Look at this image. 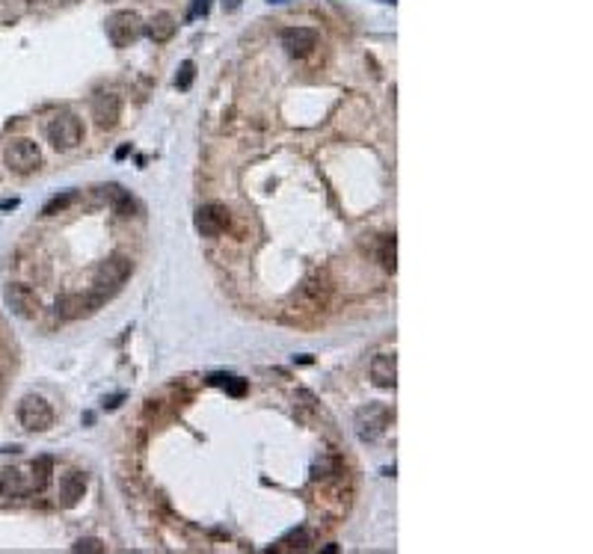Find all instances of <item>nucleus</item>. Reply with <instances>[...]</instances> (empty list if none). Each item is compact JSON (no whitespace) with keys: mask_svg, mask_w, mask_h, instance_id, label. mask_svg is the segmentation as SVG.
<instances>
[{"mask_svg":"<svg viewBox=\"0 0 593 554\" xmlns=\"http://www.w3.org/2000/svg\"><path fill=\"white\" fill-rule=\"evenodd\" d=\"M107 300L104 296H98L95 291H89V294H68V296H63V300H57V314L63 320H77V318H83V314H92L95 309H101Z\"/></svg>","mask_w":593,"mask_h":554,"instance_id":"nucleus-7","label":"nucleus"},{"mask_svg":"<svg viewBox=\"0 0 593 554\" xmlns=\"http://www.w3.org/2000/svg\"><path fill=\"white\" fill-rule=\"evenodd\" d=\"M3 296H6V305L18 314V318L33 320L39 314V296L33 294V288H27V285H6Z\"/></svg>","mask_w":593,"mask_h":554,"instance_id":"nucleus-9","label":"nucleus"},{"mask_svg":"<svg viewBox=\"0 0 593 554\" xmlns=\"http://www.w3.org/2000/svg\"><path fill=\"white\" fill-rule=\"evenodd\" d=\"M223 385H225V391H229L232 398H241V394L246 391V382H243V380H237V377H225V382H223Z\"/></svg>","mask_w":593,"mask_h":554,"instance_id":"nucleus-24","label":"nucleus"},{"mask_svg":"<svg viewBox=\"0 0 593 554\" xmlns=\"http://www.w3.org/2000/svg\"><path fill=\"white\" fill-rule=\"evenodd\" d=\"M285 542H296L294 548H300V551H303V548H309L312 537H309V533H305V531H294V533H288V537H285Z\"/></svg>","mask_w":593,"mask_h":554,"instance_id":"nucleus-25","label":"nucleus"},{"mask_svg":"<svg viewBox=\"0 0 593 554\" xmlns=\"http://www.w3.org/2000/svg\"><path fill=\"white\" fill-rule=\"evenodd\" d=\"M104 196H107V202H110V207H113L119 216H131V214H134V199H131V193L122 190L119 184H110V187H107Z\"/></svg>","mask_w":593,"mask_h":554,"instance_id":"nucleus-17","label":"nucleus"},{"mask_svg":"<svg viewBox=\"0 0 593 554\" xmlns=\"http://www.w3.org/2000/svg\"><path fill=\"white\" fill-rule=\"evenodd\" d=\"M326 296H330V285H326L323 279H312L305 282L300 288V300L305 309H321V305L326 302Z\"/></svg>","mask_w":593,"mask_h":554,"instance_id":"nucleus-16","label":"nucleus"},{"mask_svg":"<svg viewBox=\"0 0 593 554\" xmlns=\"http://www.w3.org/2000/svg\"><path fill=\"white\" fill-rule=\"evenodd\" d=\"M145 36L152 39L154 45H163V42H170V39L175 36V30H178V24H175V18L170 15V12H157L152 21H148L145 27Z\"/></svg>","mask_w":593,"mask_h":554,"instance_id":"nucleus-15","label":"nucleus"},{"mask_svg":"<svg viewBox=\"0 0 593 554\" xmlns=\"http://www.w3.org/2000/svg\"><path fill=\"white\" fill-rule=\"evenodd\" d=\"M15 415H18V424H21L27 433H45L54 424L51 403H48L45 398H39V394H27V398H21Z\"/></svg>","mask_w":593,"mask_h":554,"instance_id":"nucleus-3","label":"nucleus"},{"mask_svg":"<svg viewBox=\"0 0 593 554\" xmlns=\"http://www.w3.org/2000/svg\"><path fill=\"white\" fill-rule=\"evenodd\" d=\"M6 166L18 175H30L42 166V152L33 140H12L6 148Z\"/></svg>","mask_w":593,"mask_h":554,"instance_id":"nucleus-6","label":"nucleus"},{"mask_svg":"<svg viewBox=\"0 0 593 554\" xmlns=\"http://www.w3.org/2000/svg\"><path fill=\"white\" fill-rule=\"evenodd\" d=\"M45 136L57 152H68V148H77L83 140V122L74 113H57L51 122L45 125Z\"/></svg>","mask_w":593,"mask_h":554,"instance_id":"nucleus-2","label":"nucleus"},{"mask_svg":"<svg viewBox=\"0 0 593 554\" xmlns=\"http://www.w3.org/2000/svg\"><path fill=\"white\" fill-rule=\"evenodd\" d=\"M143 36V21L137 12H128V9H119L107 18V39H110L113 48H128L131 42Z\"/></svg>","mask_w":593,"mask_h":554,"instance_id":"nucleus-4","label":"nucleus"},{"mask_svg":"<svg viewBox=\"0 0 593 554\" xmlns=\"http://www.w3.org/2000/svg\"><path fill=\"white\" fill-rule=\"evenodd\" d=\"M119 403H122V394H116V398H110V400H104V409H116Z\"/></svg>","mask_w":593,"mask_h":554,"instance_id":"nucleus-27","label":"nucleus"},{"mask_svg":"<svg viewBox=\"0 0 593 554\" xmlns=\"http://www.w3.org/2000/svg\"><path fill=\"white\" fill-rule=\"evenodd\" d=\"M30 9V0H0V24H12Z\"/></svg>","mask_w":593,"mask_h":554,"instance_id":"nucleus-20","label":"nucleus"},{"mask_svg":"<svg viewBox=\"0 0 593 554\" xmlns=\"http://www.w3.org/2000/svg\"><path fill=\"white\" fill-rule=\"evenodd\" d=\"M72 202H74V190H68V193H63V196H54V199L45 205L42 214H45V216H54V214H59V211H66V207L72 205Z\"/></svg>","mask_w":593,"mask_h":554,"instance_id":"nucleus-22","label":"nucleus"},{"mask_svg":"<svg viewBox=\"0 0 593 554\" xmlns=\"http://www.w3.org/2000/svg\"><path fill=\"white\" fill-rule=\"evenodd\" d=\"M237 6H241V0H223V9H225V12H234Z\"/></svg>","mask_w":593,"mask_h":554,"instance_id":"nucleus-28","label":"nucleus"},{"mask_svg":"<svg viewBox=\"0 0 593 554\" xmlns=\"http://www.w3.org/2000/svg\"><path fill=\"white\" fill-rule=\"evenodd\" d=\"M30 492H33V486H30V478H24L18 469L0 471V504L24 498V495H30Z\"/></svg>","mask_w":593,"mask_h":554,"instance_id":"nucleus-13","label":"nucleus"},{"mask_svg":"<svg viewBox=\"0 0 593 554\" xmlns=\"http://www.w3.org/2000/svg\"><path fill=\"white\" fill-rule=\"evenodd\" d=\"M371 382L377 385V389H394V382H398V362H394V353L374 356V362H371Z\"/></svg>","mask_w":593,"mask_h":554,"instance_id":"nucleus-14","label":"nucleus"},{"mask_svg":"<svg viewBox=\"0 0 593 554\" xmlns=\"http://www.w3.org/2000/svg\"><path fill=\"white\" fill-rule=\"evenodd\" d=\"M86 495V474L83 471H68L59 478V507L72 510Z\"/></svg>","mask_w":593,"mask_h":554,"instance_id":"nucleus-12","label":"nucleus"},{"mask_svg":"<svg viewBox=\"0 0 593 554\" xmlns=\"http://www.w3.org/2000/svg\"><path fill=\"white\" fill-rule=\"evenodd\" d=\"M318 30L312 27H285L282 30V48L285 54L294 57V59H305L314 48H318Z\"/></svg>","mask_w":593,"mask_h":554,"instance_id":"nucleus-8","label":"nucleus"},{"mask_svg":"<svg viewBox=\"0 0 593 554\" xmlns=\"http://www.w3.org/2000/svg\"><path fill=\"white\" fill-rule=\"evenodd\" d=\"M392 421V412L389 407H380V403H371V407H365L356 412L353 418V427H356V436H359L362 442H377L385 427H389Z\"/></svg>","mask_w":593,"mask_h":554,"instance_id":"nucleus-5","label":"nucleus"},{"mask_svg":"<svg viewBox=\"0 0 593 554\" xmlns=\"http://www.w3.org/2000/svg\"><path fill=\"white\" fill-rule=\"evenodd\" d=\"M134 273V261L128 258V255H110L107 261L98 264L95 270V294L104 296V300H110V296L122 288V285L128 282V276Z\"/></svg>","mask_w":593,"mask_h":554,"instance_id":"nucleus-1","label":"nucleus"},{"mask_svg":"<svg viewBox=\"0 0 593 554\" xmlns=\"http://www.w3.org/2000/svg\"><path fill=\"white\" fill-rule=\"evenodd\" d=\"M208 9H211V0H196L190 6V15L187 18H199V15H208Z\"/></svg>","mask_w":593,"mask_h":554,"instance_id":"nucleus-26","label":"nucleus"},{"mask_svg":"<svg viewBox=\"0 0 593 554\" xmlns=\"http://www.w3.org/2000/svg\"><path fill=\"white\" fill-rule=\"evenodd\" d=\"M380 264L389 273L398 270V240H394V234H385L380 240Z\"/></svg>","mask_w":593,"mask_h":554,"instance_id":"nucleus-19","label":"nucleus"},{"mask_svg":"<svg viewBox=\"0 0 593 554\" xmlns=\"http://www.w3.org/2000/svg\"><path fill=\"white\" fill-rule=\"evenodd\" d=\"M33 474H30V486H33V492H42L48 483H51V474H54V460L51 457H39L33 462V469H30Z\"/></svg>","mask_w":593,"mask_h":554,"instance_id":"nucleus-18","label":"nucleus"},{"mask_svg":"<svg viewBox=\"0 0 593 554\" xmlns=\"http://www.w3.org/2000/svg\"><path fill=\"white\" fill-rule=\"evenodd\" d=\"M72 551H86V554H101L104 551V542L101 540H92V537H86V540H77L74 546H72Z\"/></svg>","mask_w":593,"mask_h":554,"instance_id":"nucleus-23","label":"nucleus"},{"mask_svg":"<svg viewBox=\"0 0 593 554\" xmlns=\"http://www.w3.org/2000/svg\"><path fill=\"white\" fill-rule=\"evenodd\" d=\"M122 116V98L116 92H98L92 98V119L98 127H113Z\"/></svg>","mask_w":593,"mask_h":554,"instance_id":"nucleus-10","label":"nucleus"},{"mask_svg":"<svg viewBox=\"0 0 593 554\" xmlns=\"http://www.w3.org/2000/svg\"><path fill=\"white\" fill-rule=\"evenodd\" d=\"M193 77H196V65L190 63V59H184V63L178 65V74H175V86L181 89V92H187V89L193 86Z\"/></svg>","mask_w":593,"mask_h":554,"instance_id":"nucleus-21","label":"nucleus"},{"mask_svg":"<svg viewBox=\"0 0 593 554\" xmlns=\"http://www.w3.org/2000/svg\"><path fill=\"white\" fill-rule=\"evenodd\" d=\"M229 225V211L223 205H205L196 211V229H199L205 237H217L225 232Z\"/></svg>","mask_w":593,"mask_h":554,"instance_id":"nucleus-11","label":"nucleus"}]
</instances>
